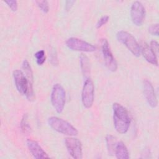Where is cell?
<instances>
[{"label":"cell","instance_id":"cell-26","mask_svg":"<svg viewBox=\"0 0 159 159\" xmlns=\"http://www.w3.org/2000/svg\"><path fill=\"white\" fill-rule=\"evenodd\" d=\"M75 2V1H66L65 4V9L66 11H69L73 6V4Z\"/></svg>","mask_w":159,"mask_h":159},{"label":"cell","instance_id":"cell-6","mask_svg":"<svg viewBox=\"0 0 159 159\" xmlns=\"http://www.w3.org/2000/svg\"><path fill=\"white\" fill-rule=\"evenodd\" d=\"M94 99V86L92 80L87 78L84 83L82 92L81 101L84 107L89 109L93 104Z\"/></svg>","mask_w":159,"mask_h":159},{"label":"cell","instance_id":"cell-11","mask_svg":"<svg viewBox=\"0 0 159 159\" xmlns=\"http://www.w3.org/2000/svg\"><path fill=\"white\" fill-rule=\"evenodd\" d=\"M143 89L144 96L149 106L152 108L156 107L158 103L157 99L151 82L147 80H145L143 82Z\"/></svg>","mask_w":159,"mask_h":159},{"label":"cell","instance_id":"cell-9","mask_svg":"<svg viewBox=\"0 0 159 159\" xmlns=\"http://www.w3.org/2000/svg\"><path fill=\"white\" fill-rule=\"evenodd\" d=\"M130 17L134 24L140 26L145 17V10L143 4L139 1H135L130 7Z\"/></svg>","mask_w":159,"mask_h":159},{"label":"cell","instance_id":"cell-20","mask_svg":"<svg viewBox=\"0 0 159 159\" xmlns=\"http://www.w3.org/2000/svg\"><path fill=\"white\" fill-rule=\"evenodd\" d=\"M37 6L39 9L44 13H47L49 11L48 2L47 1H35Z\"/></svg>","mask_w":159,"mask_h":159},{"label":"cell","instance_id":"cell-15","mask_svg":"<svg viewBox=\"0 0 159 159\" xmlns=\"http://www.w3.org/2000/svg\"><path fill=\"white\" fill-rule=\"evenodd\" d=\"M80 66L83 75L85 76H88L90 73V65L88 58L84 54H81L80 57Z\"/></svg>","mask_w":159,"mask_h":159},{"label":"cell","instance_id":"cell-7","mask_svg":"<svg viewBox=\"0 0 159 159\" xmlns=\"http://www.w3.org/2000/svg\"><path fill=\"white\" fill-rule=\"evenodd\" d=\"M101 52L106 66L111 71H116L117 69V63L111 51L109 44L107 39H103L101 42Z\"/></svg>","mask_w":159,"mask_h":159},{"label":"cell","instance_id":"cell-18","mask_svg":"<svg viewBox=\"0 0 159 159\" xmlns=\"http://www.w3.org/2000/svg\"><path fill=\"white\" fill-rule=\"evenodd\" d=\"M20 128L22 132L25 134H29L31 132V127L28 121V116L27 114H24L21 119Z\"/></svg>","mask_w":159,"mask_h":159},{"label":"cell","instance_id":"cell-17","mask_svg":"<svg viewBox=\"0 0 159 159\" xmlns=\"http://www.w3.org/2000/svg\"><path fill=\"white\" fill-rule=\"evenodd\" d=\"M22 68L23 69V72L25 74V76L27 77V80L32 83L34 82V78H33V73L31 69V66L27 60H24L22 65Z\"/></svg>","mask_w":159,"mask_h":159},{"label":"cell","instance_id":"cell-5","mask_svg":"<svg viewBox=\"0 0 159 159\" xmlns=\"http://www.w3.org/2000/svg\"><path fill=\"white\" fill-rule=\"evenodd\" d=\"M116 37L118 41L124 45L134 56L137 57L140 56V46L131 34L126 31L120 30L117 33Z\"/></svg>","mask_w":159,"mask_h":159},{"label":"cell","instance_id":"cell-24","mask_svg":"<svg viewBox=\"0 0 159 159\" xmlns=\"http://www.w3.org/2000/svg\"><path fill=\"white\" fill-rule=\"evenodd\" d=\"M50 62L53 65H58V60L57 56L55 50H53L50 52Z\"/></svg>","mask_w":159,"mask_h":159},{"label":"cell","instance_id":"cell-16","mask_svg":"<svg viewBox=\"0 0 159 159\" xmlns=\"http://www.w3.org/2000/svg\"><path fill=\"white\" fill-rule=\"evenodd\" d=\"M106 141L109 155H113V154H114L115 148L117 144L116 138L112 135H107L106 137Z\"/></svg>","mask_w":159,"mask_h":159},{"label":"cell","instance_id":"cell-2","mask_svg":"<svg viewBox=\"0 0 159 159\" xmlns=\"http://www.w3.org/2000/svg\"><path fill=\"white\" fill-rule=\"evenodd\" d=\"M15 86L18 92L26 96L29 101L35 99V93L33 88V83H30L25 76L23 71L16 70L12 73Z\"/></svg>","mask_w":159,"mask_h":159},{"label":"cell","instance_id":"cell-23","mask_svg":"<svg viewBox=\"0 0 159 159\" xmlns=\"http://www.w3.org/2000/svg\"><path fill=\"white\" fill-rule=\"evenodd\" d=\"M4 2L8 6V7L14 12L16 11L17 10V2L16 1H4Z\"/></svg>","mask_w":159,"mask_h":159},{"label":"cell","instance_id":"cell-3","mask_svg":"<svg viewBox=\"0 0 159 159\" xmlns=\"http://www.w3.org/2000/svg\"><path fill=\"white\" fill-rule=\"evenodd\" d=\"M50 127L58 133L68 136H76L78 134L77 129L68 121L57 117H50L48 119Z\"/></svg>","mask_w":159,"mask_h":159},{"label":"cell","instance_id":"cell-8","mask_svg":"<svg viewBox=\"0 0 159 159\" xmlns=\"http://www.w3.org/2000/svg\"><path fill=\"white\" fill-rule=\"evenodd\" d=\"M66 45L68 48L73 51L93 52L96 50V47L93 45L75 37H71L67 39Z\"/></svg>","mask_w":159,"mask_h":159},{"label":"cell","instance_id":"cell-10","mask_svg":"<svg viewBox=\"0 0 159 159\" xmlns=\"http://www.w3.org/2000/svg\"><path fill=\"white\" fill-rule=\"evenodd\" d=\"M65 143L69 154L75 159L82 158V145L80 140L75 137H67Z\"/></svg>","mask_w":159,"mask_h":159},{"label":"cell","instance_id":"cell-13","mask_svg":"<svg viewBox=\"0 0 159 159\" xmlns=\"http://www.w3.org/2000/svg\"><path fill=\"white\" fill-rule=\"evenodd\" d=\"M141 48V53H142L145 59L150 63L158 66V60L156 54L153 52L150 46H148L147 43H143Z\"/></svg>","mask_w":159,"mask_h":159},{"label":"cell","instance_id":"cell-22","mask_svg":"<svg viewBox=\"0 0 159 159\" xmlns=\"http://www.w3.org/2000/svg\"><path fill=\"white\" fill-rule=\"evenodd\" d=\"M148 32L153 35H158V24H152L150 26H149L148 29Z\"/></svg>","mask_w":159,"mask_h":159},{"label":"cell","instance_id":"cell-12","mask_svg":"<svg viewBox=\"0 0 159 159\" xmlns=\"http://www.w3.org/2000/svg\"><path fill=\"white\" fill-rule=\"evenodd\" d=\"M27 147L32 155V156L37 159L48 158V154L43 150L39 143L32 139H28L27 140Z\"/></svg>","mask_w":159,"mask_h":159},{"label":"cell","instance_id":"cell-1","mask_svg":"<svg viewBox=\"0 0 159 159\" xmlns=\"http://www.w3.org/2000/svg\"><path fill=\"white\" fill-rule=\"evenodd\" d=\"M113 121L115 129L118 133H126L130 127V117L129 112L123 106L115 102L112 105Z\"/></svg>","mask_w":159,"mask_h":159},{"label":"cell","instance_id":"cell-4","mask_svg":"<svg viewBox=\"0 0 159 159\" xmlns=\"http://www.w3.org/2000/svg\"><path fill=\"white\" fill-rule=\"evenodd\" d=\"M50 100L57 112L59 114L62 112L65 104L66 93L61 84L57 83L53 85L51 92Z\"/></svg>","mask_w":159,"mask_h":159},{"label":"cell","instance_id":"cell-19","mask_svg":"<svg viewBox=\"0 0 159 159\" xmlns=\"http://www.w3.org/2000/svg\"><path fill=\"white\" fill-rule=\"evenodd\" d=\"M34 57L36 59V62L39 65H42L44 63L45 61L46 57H45V53L44 50H40L37 51L35 54Z\"/></svg>","mask_w":159,"mask_h":159},{"label":"cell","instance_id":"cell-21","mask_svg":"<svg viewBox=\"0 0 159 159\" xmlns=\"http://www.w3.org/2000/svg\"><path fill=\"white\" fill-rule=\"evenodd\" d=\"M109 16H102L97 22L96 27L97 29H99L101 27H102L104 25H105L109 20Z\"/></svg>","mask_w":159,"mask_h":159},{"label":"cell","instance_id":"cell-25","mask_svg":"<svg viewBox=\"0 0 159 159\" xmlns=\"http://www.w3.org/2000/svg\"><path fill=\"white\" fill-rule=\"evenodd\" d=\"M150 48L153 51V52L156 54V55L158 53V43L155 40H152L150 42Z\"/></svg>","mask_w":159,"mask_h":159},{"label":"cell","instance_id":"cell-14","mask_svg":"<svg viewBox=\"0 0 159 159\" xmlns=\"http://www.w3.org/2000/svg\"><path fill=\"white\" fill-rule=\"evenodd\" d=\"M114 154L118 159H129V153L125 145L121 141L117 142Z\"/></svg>","mask_w":159,"mask_h":159}]
</instances>
